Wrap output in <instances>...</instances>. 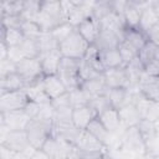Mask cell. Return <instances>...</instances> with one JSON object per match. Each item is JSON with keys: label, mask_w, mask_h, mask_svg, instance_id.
<instances>
[{"label": "cell", "mask_w": 159, "mask_h": 159, "mask_svg": "<svg viewBox=\"0 0 159 159\" xmlns=\"http://www.w3.org/2000/svg\"><path fill=\"white\" fill-rule=\"evenodd\" d=\"M36 22L42 32H51L58 25L66 22L62 15L60 0H41V9Z\"/></svg>", "instance_id": "1"}, {"label": "cell", "mask_w": 159, "mask_h": 159, "mask_svg": "<svg viewBox=\"0 0 159 159\" xmlns=\"http://www.w3.org/2000/svg\"><path fill=\"white\" fill-rule=\"evenodd\" d=\"M89 46L91 45L78 34V31L75 30L63 42L60 43V53L62 57L81 61L84 58Z\"/></svg>", "instance_id": "2"}, {"label": "cell", "mask_w": 159, "mask_h": 159, "mask_svg": "<svg viewBox=\"0 0 159 159\" xmlns=\"http://www.w3.org/2000/svg\"><path fill=\"white\" fill-rule=\"evenodd\" d=\"M57 76L66 86L67 92L80 88L82 84L80 80V61L68 57H62L58 66Z\"/></svg>", "instance_id": "3"}, {"label": "cell", "mask_w": 159, "mask_h": 159, "mask_svg": "<svg viewBox=\"0 0 159 159\" xmlns=\"http://www.w3.org/2000/svg\"><path fill=\"white\" fill-rule=\"evenodd\" d=\"M119 148L127 150L128 153L135 155L137 158H143L145 155L144 139L140 135L137 127L122 129L119 138Z\"/></svg>", "instance_id": "4"}, {"label": "cell", "mask_w": 159, "mask_h": 159, "mask_svg": "<svg viewBox=\"0 0 159 159\" xmlns=\"http://www.w3.org/2000/svg\"><path fill=\"white\" fill-rule=\"evenodd\" d=\"M26 133L31 147L35 149H41L47 138L53 134V124L32 119L26 128Z\"/></svg>", "instance_id": "5"}, {"label": "cell", "mask_w": 159, "mask_h": 159, "mask_svg": "<svg viewBox=\"0 0 159 159\" xmlns=\"http://www.w3.org/2000/svg\"><path fill=\"white\" fill-rule=\"evenodd\" d=\"M16 73L24 80L25 86H32L43 78L39 58H24L16 63Z\"/></svg>", "instance_id": "6"}, {"label": "cell", "mask_w": 159, "mask_h": 159, "mask_svg": "<svg viewBox=\"0 0 159 159\" xmlns=\"http://www.w3.org/2000/svg\"><path fill=\"white\" fill-rule=\"evenodd\" d=\"M29 103V97L25 89L6 92L0 94V112H12L20 111Z\"/></svg>", "instance_id": "7"}, {"label": "cell", "mask_w": 159, "mask_h": 159, "mask_svg": "<svg viewBox=\"0 0 159 159\" xmlns=\"http://www.w3.org/2000/svg\"><path fill=\"white\" fill-rule=\"evenodd\" d=\"M0 144L15 153L27 152L32 148L29 142L26 130H10L5 138L0 139Z\"/></svg>", "instance_id": "8"}, {"label": "cell", "mask_w": 159, "mask_h": 159, "mask_svg": "<svg viewBox=\"0 0 159 159\" xmlns=\"http://www.w3.org/2000/svg\"><path fill=\"white\" fill-rule=\"evenodd\" d=\"M32 119L24 109L12 112H0V123L9 127L11 130H26Z\"/></svg>", "instance_id": "9"}, {"label": "cell", "mask_w": 159, "mask_h": 159, "mask_svg": "<svg viewBox=\"0 0 159 159\" xmlns=\"http://www.w3.org/2000/svg\"><path fill=\"white\" fill-rule=\"evenodd\" d=\"M103 78L108 88H127L128 89L130 87V81L128 78V75L124 67L106 70L103 73Z\"/></svg>", "instance_id": "10"}, {"label": "cell", "mask_w": 159, "mask_h": 159, "mask_svg": "<svg viewBox=\"0 0 159 159\" xmlns=\"http://www.w3.org/2000/svg\"><path fill=\"white\" fill-rule=\"evenodd\" d=\"M98 116V113L96 112V109L88 104V106H83V107H78V108H73L72 111V123L81 130H84L88 124Z\"/></svg>", "instance_id": "11"}, {"label": "cell", "mask_w": 159, "mask_h": 159, "mask_svg": "<svg viewBox=\"0 0 159 159\" xmlns=\"http://www.w3.org/2000/svg\"><path fill=\"white\" fill-rule=\"evenodd\" d=\"M61 58H62V55L60 53V50L47 52V53H41L39 57V61H40L43 76L57 75Z\"/></svg>", "instance_id": "12"}, {"label": "cell", "mask_w": 159, "mask_h": 159, "mask_svg": "<svg viewBox=\"0 0 159 159\" xmlns=\"http://www.w3.org/2000/svg\"><path fill=\"white\" fill-rule=\"evenodd\" d=\"M76 30L78 31V34L92 46L96 43L99 32H101V27H99V22L96 21L93 17H88L87 20H84L83 22H81Z\"/></svg>", "instance_id": "13"}, {"label": "cell", "mask_w": 159, "mask_h": 159, "mask_svg": "<svg viewBox=\"0 0 159 159\" xmlns=\"http://www.w3.org/2000/svg\"><path fill=\"white\" fill-rule=\"evenodd\" d=\"M106 96L111 106L116 109H119L125 104L133 103V93L127 88H108Z\"/></svg>", "instance_id": "14"}, {"label": "cell", "mask_w": 159, "mask_h": 159, "mask_svg": "<svg viewBox=\"0 0 159 159\" xmlns=\"http://www.w3.org/2000/svg\"><path fill=\"white\" fill-rule=\"evenodd\" d=\"M76 147L81 152H97V150H107V147L98 140L94 135H92L89 132L81 130L80 137L76 142Z\"/></svg>", "instance_id": "15"}, {"label": "cell", "mask_w": 159, "mask_h": 159, "mask_svg": "<svg viewBox=\"0 0 159 159\" xmlns=\"http://www.w3.org/2000/svg\"><path fill=\"white\" fill-rule=\"evenodd\" d=\"M81 129H78L72 122L70 123H53V135L63 139L66 142H70L72 144H76L78 137H80Z\"/></svg>", "instance_id": "16"}, {"label": "cell", "mask_w": 159, "mask_h": 159, "mask_svg": "<svg viewBox=\"0 0 159 159\" xmlns=\"http://www.w3.org/2000/svg\"><path fill=\"white\" fill-rule=\"evenodd\" d=\"M140 93L153 102H159V78H152L145 73L138 83Z\"/></svg>", "instance_id": "17"}, {"label": "cell", "mask_w": 159, "mask_h": 159, "mask_svg": "<svg viewBox=\"0 0 159 159\" xmlns=\"http://www.w3.org/2000/svg\"><path fill=\"white\" fill-rule=\"evenodd\" d=\"M42 87L51 99H55V98H57V97H60L67 92L66 86L63 84V82L61 81V78L57 75L43 76Z\"/></svg>", "instance_id": "18"}, {"label": "cell", "mask_w": 159, "mask_h": 159, "mask_svg": "<svg viewBox=\"0 0 159 159\" xmlns=\"http://www.w3.org/2000/svg\"><path fill=\"white\" fill-rule=\"evenodd\" d=\"M119 112V119H120V127L122 129L130 128V127H137V124L140 122V116L133 103L125 104L122 108L118 109Z\"/></svg>", "instance_id": "19"}, {"label": "cell", "mask_w": 159, "mask_h": 159, "mask_svg": "<svg viewBox=\"0 0 159 159\" xmlns=\"http://www.w3.org/2000/svg\"><path fill=\"white\" fill-rule=\"evenodd\" d=\"M98 118L111 133H116L122 129L119 112H118V109H116L113 107H108L104 111H102L101 113H98Z\"/></svg>", "instance_id": "20"}, {"label": "cell", "mask_w": 159, "mask_h": 159, "mask_svg": "<svg viewBox=\"0 0 159 159\" xmlns=\"http://www.w3.org/2000/svg\"><path fill=\"white\" fill-rule=\"evenodd\" d=\"M123 41L128 42L137 51H139L147 42V35L139 27H125L123 31Z\"/></svg>", "instance_id": "21"}, {"label": "cell", "mask_w": 159, "mask_h": 159, "mask_svg": "<svg viewBox=\"0 0 159 159\" xmlns=\"http://www.w3.org/2000/svg\"><path fill=\"white\" fill-rule=\"evenodd\" d=\"M25 40V36L20 29H7L5 26H0V43H5L9 47L12 46H20L22 41Z\"/></svg>", "instance_id": "22"}, {"label": "cell", "mask_w": 159, "mask_h": 159, "mask_svg": "<svg viewBox=\"0 0 159 159\" xmlns=\"http://www.w3.org/2000/svg\"><path fill=\"white\" fill-rule=\"evenodd\" d=\"M120 41L122 40L117 34L108 31V30H101L94 46L99 51H106V50H111V48H117Z\"/></svg>", "instance_id": "23"}, {"label": "cell", "mask_w": 159, "mask_h": 159, "mask_svg": "<svg viewBox=\"0 0 159 159\" xmlns=\"http://www.w3.org/2000/svg\"><path fill=\"white\" fill-rule=\"evenodd\" d=\"M25 92L29 97V101H32V102H35L37 104H41V106L51 103V101H52L42 87V80L39 81L37 83L32 84V86L25 87Z\"/></svg>", "instance_id": "24"}, {"label": "cell", "mask_w": 159, "mask_h": 159, "mask_svg": "<svg viewBox=\"0 0 159 159\" xmlns=\"http://www.w3.org/2000/svg\"><path fill=\"white\" fill-rule=\"evenodd\" d=\"M92 98L94 97H99V96H104L108 91V87L106 84V81L103 78V75L96 78H92L89 81H86L82 83L81 86Z\"/></svg>", "instance_id": "25"}, {"label": "cell", "mask_w": 159, "mask_h": 159, "mask_svg": "<svg viewBox=\"0 0 159 159\" xmlns=\"http://www.w3.org/2000/svg\"><path fill=\"white\" fill-rule=\"evenodd\" d=\"M25 82L17 73H11L6 77L0 78V94L6 92H14L25 89Z\"/></svg>", "instance_id": "26"}, {"label": "cell", "mask_w": 159, "mask_h": 159, "mask_svg": "<svg viewBox=\"0 0 159 159\" xmlns=\"http://www.w3.org/2000/svg\"><path fill=\"white\" fill-rule=\"evenodd\" d=\"M86 130L87 132H89L92 135H94L98 140H101L106 147L108 145V143H109V139H111V132L103 125V123L99 120V118H98V116L88 124V127L86 128Z\"/></svg>", "instance_id": "27"}, {"label": "cell", "mask_w": 159, "mask_h": 159, "mask_svg": "<svg viewBox=\"0 0 159 159\" xmlns=\"http://www.w3.org/2000/svg\"><path fill=\"white\" fill-rule=\"evenodd\" d=\"M101 58H102V62H103V66L106 70L124 67V62L120 57L118 48H111V50L101 51Z\"/></svg>", "instance_id": "28"}, {"label": "cell", "mask_w": 159, "mask_h": 159, "mask_svg": "<svg viewBox=\"0 0 159 159\" xmlns=\"http://www.w3.org/2000/svg\"><path fill=\"white\" fill-rule=\"evenodd\" d=\"M152 2H153V1H152ZM158 22H159V17H158L157 12L154 11V9H153V6H152V4H150L148 7H145V9L142 11L138 27H139L143 32H147V31H149L153 26H155Z\"/></svg>", "instance_id": "29"}, {"label": "cell", "mask_w": 159, "mask_h": 159, "mask_svg": "<svg viewBox=\"0 0 159 159\" xmlns=\"http://www.w3.org/2000/svg\"><path fill=\"white\" fill-rule=\"evenodd\" d=\"M83 61L87 65H89L93 70H96L98 73H101V75L104 73L106 68H104L103 62H102V58H101V51L94 45L89 46V48H88V51H87Z\"/></svg>", "instance_id": "30"}, {"label": "cell", "mask_w": 159, "mask_h": 159, "mask_svg": "<svg viewBox=\"0 0 159 159\" xmlns=\"http://www.w3.org/2000/svg\"><path fill=\"white\" fill-rule=\"evenodd\" d=\"M41 9V0H24L21 17L26 21H36Z\"/></svg>", "instance_id": "31"}, {"label": "cell", "mask_w": 159, "mask_h": 159, "mask_svg": "<svg viewBox=\"0 0 159 159\" xmlns=\"http://www.w3.org/2000/svg\"><path fill=\"white\" fill-rule=\"evenodd\" d=\"M142 11L137 9L134 5H132L130 0H128V5L123 12V20L125 24V27H138L139 20H140Z\"/></svg>", "instance_id": "32"}, {"label": "cell", "mask_w": 159, "mask_h": 159, "mask_svg": "<svg viewBox=\"0 0 159 159\" xmlns=\"http://www.w3.org/2000/svg\"><path fill=\"white\" fill-rule=\"evenodd\" d=\"M37 43L41 53H47L60 50V43L56 41V39L52 36L51 32H42V35L37 39Z\"/></svg>", "instance_id": "33"}, {"label": "cell", "mask_w": 159, "mask_h": 159, "mask_svg": "<svg viewBox=\"0 0 159 159\" xmlns=\"http://www.w3.org/2000/svg\"><path fill=\"white\" fill-rule=\"evenodd\" d=\"M70 93V102H71V106L72 108H78V107H83V106H88L92 101V97L82 88H76Z\"/></svg>", "instance_id": "34"}, {"label": "cell", "mask_w": 159, "mask_h": 159, "mask_svg": "<svg viewBox=\"0 0 159 159\" xmlns=\"http://www.w3.org/2000/svg\"><path fill=\"white\" fill-rule=\"evenodd\" d=\"M20 48L24 53L25 58H39L41 55L39 43H37V39H26L22 41V43L20 45Z\"/></svg>", "instance_id": "35"}, {"label": "cell", "mask_w": 159, "mask_h": 159, "mask_svg": "<svg viewBox=\"0 0 159 159\" xmlns=\"http://www.w3.org/2000/svg\"><path fill=\"white\" fill-rule=\"evenodd\" d=\"M24 9V0L2 1L0 6L1 16H20Z\"/></svg>", "instance_id": "36"}, {"label": "cell", "mask_w": 159, "mask_h": 159, "mask_svg": "<svg viewBox=\"0 0 159 159\" xmlns=\"http://www.w3.org/2000/svg\"><path fill=\"white\" fill-rule=\"evenodd\" d=\"M109 12H112L111 0H102V1H94L93 10H92V17L96 21H101L103 17H106Z\"/></svg>", "instance_id": "37"}, {"label": "cell", "mask_w": 159, "mask_h": 159, "mask_svg": "<svg viewBox=\"0 0 159 159\" xmlns=\"http://www.w3.org/2000/svg\"><path fill=\"white\" fill-rule=\"evenodd\" d=\"M117 48H118V51L120 53V57H122V60L124 62V66L128 65L129 62L134 61L138 57V51L133 46H130L128 42H125L123 40L119 42V45H118Z\"/></svg>", "instance_id": "38"}, {"label": "cell", "mask_w": 159, "mask_h": 159, "mask_svg": "<svg viewBox=\"0 0 159 159\" xmlns=\"http://www.w3.org/2000/svg\"><path fill=\"white\" fill-rule=\"evenodd\" d=\"M20 30L22 31L26 39H39L42 35V30L36 21H26L24 20Z\"/></svg>", "instance_id": "39"}, {"label": "cell", "mask_w": 159, "mask_h": 159, "mask_svg": "<svg viewBox=\"0 0 159 159\" xmlns=\"http://www.w3.org/2000/svg\"><path fill=\"white\" fill-rule=\"evenodd\" d=\"M75 30H76V27L72 26L70 22H62L61 25H58L57 27H55V29L51 31V34H52V36L56 39V41H57L58 43H61V42H63Z\"/></svg>", "instance_id": "40"}, {"label": "cell", "mask_w": 159, "mask_h": 159, "mask_svg": "<svg viewBox=\"0 0 159 159\" xmlns=\"http://www.w3.org/2000/svg\"><path fill=\"white\" fill-rule=\"evenodd\" d=\"M41 149L51 159H58L60 158V144H58V139L53 134L47 138V140L45 142V144L42 145Z\"/></svg>", "instance_id": "41"}, {"label": "cell", "mask_w": 159, "mask_h": 159, "mask_svg": "<svg viewBox=\"0 0 159 159\" xmlns=\"http://www.w3.org/2000/svg\"><path fill=\"white\" fill-rule=\"evenodd\" d=\"M155 50H157V45H154L153 42L148 41V42L138 51V60L143 63V66H145L148 62H150L152 60H154Z\"/></svg>", "instance_id": "42"}, {"label": "cell", "mask_w": 159, "mask_h": 159, "mask_svg": "<svg viewBox=\"0 0 159 159\" xmlns=\"http://www.w3.org/2000/svg\"><path fill=\"white\" fill-rule=\"evenodd\" d=\"M102 76L101 73H98L96 70H93L89 65H87L83 60L80 61V80H81V83L86 82V81H89L92 78H96V77H99ZM82 86V84H81Z\"/></svg>", "instance_id": "43"}, {"label": "cell", "mask_w": 159, "mask_h": 159, "mask_svg": "<svg viewBox=\"0 0 159 159\" xmlns=\"http://www.w3.org/2000/svg\"><path fill=\"white\" fill-rule=\"evenodd\" d=\"M137 128L144 140H147L157 134L155 128H154V122H150L148 119H140V122L137 124Z\"/></svg>", "instance_id": "44"}, {"label": "cell", "mask_w": 159, "mask_h": 159, "mask_svg": "<svg viewBox=\"0 0 159 159\" xmlns=\"http://www.w3.org/2000/svg\"><path fill=\"white\" fill-rule=\"evenodd\" d=\"M145 154L152 157H159V135H153L152 138L144 140Z\"/></svg>", "instance_id": "45"}, {"label": "cell", "mask_w": 159, "mask_h": 159, "mask_svg": "<svg viewBox=\"0 0 159 159\" xmlns=\"http://www.w3.org/2000/svg\"><path fill=\"white\" fill-rule=\"evenodd\" d=\"M89 104L96 109L97 113H101V112L104 111L106 108L112 107L106 94H104V96H99V97H94V98H92V101H91Z\"/></svg>", "instance_id": "46"}, {"label": "cell", "mask_w": 159, "mask_h": 159, "mask_svg": "<svg viewBox=\"0 0 159 159\" xmlns=\"http://www.w3.org/2000/svg\"><path fill=\"white\" fill-rule=\"evenodd\" d=\"M11 73H16V63L9 58L0 61V78L6 77Z\"/></svg>", "instance_id": "47"}, {"label": "cell", "mask_w": 159, "mask_h": 159, "mask_svg": "<svg viewBox=\"0 0 159 159\" xmlns=\"http://www.w3.org/2000/svg\"><path fill=\"white\" fill-rule=\"evenodd\" d=\"M24 19L20 16H1V25L10 29H20L21 27V24H22Z\"/></svg>", "instance_id": "48"}, {"label": "cell", "mask_w": 159, "mask_h": 159, "mask_svg": "<svg viewBox=\"0 0 159 159\" xmlns=\"http://www.w3.org/2000/svg\"><path fill=\"white\" fill-rule=\"evenodd\" d=\"M60 4H61V10H62V15H63V19L65 21L67 22L70 15L73 12V10L76 9V0H60Z\"/></svg>", "instance_id": "49"}, {"label": "cell", "mask_w": 159, "mask_h": 159, "mask_svg": "<svg viewBox=\"0 0 159 159\" xmlns=\"http://www.w3.org/2000/svg\"><path fill=\"white\" fill-rule=\"evenodd\" d=\"M144 73L152 78H159V61L152 60L144 66Z\"/></svg>", "instance_id": "50"}, {"label": "cell", "mask_w": 159, "mask_h": 159, "mask_svg": "<svg viewBox=\"0 0 159 159\" xmlns=\"http://www.w3.org/2000/svg\"><path fill=\"white\" fill-rule=\"evenodd\" d=\"M7 58L15 63H19L21 60H24V53L20 48V46H12V47H9V51H7Z\"/></svg>", "instance_id": "51"}, {"label": "cell", "mask_w": 159, "mask_h": 159, "mask_svg": "<svg viewBox=\"0 0 159 159\" xmlns=\"http://www.w3.org/2000/svg\"><path fill=\"white\" fill-rule=\"evenodd\" d=\"M40 109H41V104H37L32 101H29V103L26 104V107L24 108V111L26 112V114L31 118V119H35L39 113H40Z\"/></svg>", "instance_id": "52"}, {"label": "cell", "mask_w": 159, "mask_h": 159, "mask_svg": "<svg viewBox=\"0 0 159 159\" xmlns=\"http://www.w3.org/2000/svg\"><path fill=\"white\" fill-rule=\"evenodd\" d=\"M145 119H148L150 122H155L157 119H159V102H153L150 104Z\"/></svg>", "instance_id": "53"}, {"label": "cell", "mask_w": 159, "mask_h": 159, "mask_svg": "<svg viewBox=\"0 0 159 159\" xmlns=\"http://www.w3.org/2000/svg\"><path fill=\"white\" fill-rule=\"evenodd\" d=\"M145 35H147L148 41H150V42H153L154 45L159 46V22H158L155 26H153L149 31H147Z\"/></svg>", "instance_id": "54"}, {"label": "cell", "mask_w": 159, "mask_h": 159, "mask_svg": "<svg viewBox=\"0 0 159 159\" xmlns=\"http://www.w3.org/2000/svg\"><path fill=\"white\" fill-rule=\"evenodd\" d=\"M107 150L97 152H82V159H104Z\"/></svg>", "instance_id": "55"}, {"label": "cell", "mask_w": 159, "mask_h": 159, "mask_svg": "<svg viewBox=\"0 0 159 159\" xmlns=\"http://www.w3.org/2000/svg\"><path fill=\"white\" fill-rule=\"evenodd\" d=\"M16 153L0 144V159H15Z\"/></svg>", "instance_id": "56"}, {"label": "cell", "mask_w": 159, "mask_h": 159, "mask_svg": "<svg viewBox=\"0 0 159 159\" xmlns=\"http://www.w3.org/2000/svg\"><path fill=\"white\" fill-rule=\"evenodd\" d=\"M65 159H82V152L75 145V147L72 148V150L67 154V157H66Z\"/></svg>", "instance_id": "57"}, {"label": "cell", "mask_w": 159, "mask_h": 159, "mask_svg": "<svg viewBox=\"0 0 159 159\" xmlns=\"http://www.w3.org/2000/svg\"><path fill=\"white\" fill-rule=\"evenodd\" d=\"M31 159H51V158L42 149H35L31 155Z\"/></svg>", "instance_id": "58"}, {"label": "cell", "mask_w": 159, "mask_h": 159, "mask_svg": "<svg viewBox=\"0 0 159 159\" xmlns=\"http://www.w3.org/2000/svg\"><path fill=\"white\" fill-rule=\"evenodd\" d=\"M34 150H35V148H31V149H30V150H27V152L16 153V155H15V159H31V155H32Z\"/></svg>", "instance_id": "59"}, {"label": "cell", "mask_w": 159, "mask_h": 159, "mask_svg": "<svg viewBox=\"0 0 159 159\" xmlns=\"http://www.w3.org/2000/svg\"><path fill=\"white\" fill-rule=\"evenodd\" d=\"M7 51H9V46L5 43H0V61L7 58Z\"/></svg>", "instance_id": "60"}, {"label": "cell", "mask_w": 159, "mask_h": 159, "mask_svg": "<svg viewBox=\"0 0 159 159\" xmlns=\"http://www.w3.org/2000/svg\"><path fill=\"white\" fill-rule=\"evenodd\" d=\"M154 128H155V133H157V135H159V119H157V120L154 122Z\"/></svg>", "instance_id": "61"}, {"label": "cell", "mask_w": 159, "mask_h": 159, "mask_svg": "<svg viewBox=\"0 0 159 159\" xmlns=\"http://www.w3.org/2000/svg\"><path fill=\"white\" fill-rule=\"evenodd\" d=\"M154 58L159 61V46H157V50H155V56H154Z\"/></svg>", "instance_id": "62"}, {"label": "cell", "mask_w": 159, "mask_h": 159, "mask_svg": "<svg viewBox=\"0 0 159 159\" xmlns=\"http://www.w3.org/2000/svg\"><path fill=\"white\" fill-rule=\"evenodd\" d=\"M104 159H112V158H111V157H109V154L107 153V154H106V157H104Z\"/></svg>", "instance_id": "63"}]
</instances>
